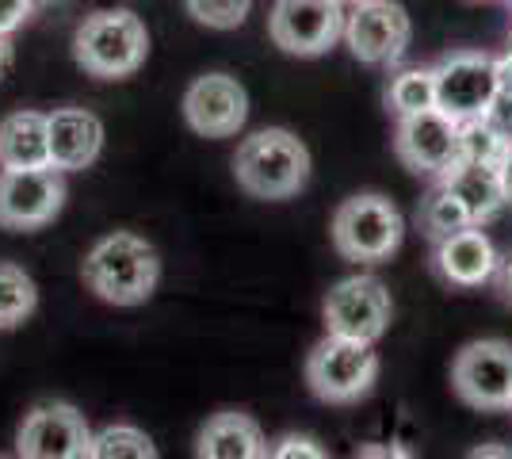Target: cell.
I'll return each instance as SVG.
<instances>
[{
	"instance_id": "cell-1",
	"label": "cell",
	"mask_w": 512,
	"mask_h": 459,
	"mask_svg": "<svg viewBox=\"0 0 512 459\" xmlns=\"http://www.w3.org/2000/svg\"><path fill=\"white\" fill-rule=\"evenodd\" d=\"M85 287L111 306H142L161 284V257L146 238L115 230L85 253Z\"/></svg>"
},
{
	"instance_id": "cell-2",
	"label": "cell",
	"mask_w": 512,
	"mask_h": 459,
	"mask_svg": "<svg viewBox=\"0 0 512 459\" xmlns=\"http://www.w3.org/2000/svg\"><path fill=\"white\" fill-rule=\"evenodd\" d=\"M234 176L253 199H291L310 180V150L287 127H264L237 146Z\"/></svg>"
},
{
	"instance_id": "cell-3",
	"label": "cell",
	"mask_w": 512,
	"mask_h": 459,
	"mask_svg": "<svg viewBox=\"0 0 512 459\" xmlns=\"http://www.w3.org/2000/svg\"><path fill=\"white\" fill-rule=\"evenodd\" d=\"M146 54H150V31L142 16L130 8H96L81 20L73 35L77 66L104 81L138 73L146 66Z\"/></svg>"
},
{
	"instance_id": "cell-4",
	"label": "cell",
	"mask_w": 512,
	"mask_h": 459,
	"mask_svg": "<svg viewBox=\"0 0 512 459\" xmlns=\"http://www.w3.org/2000/svg\"><path fill=\"white\" fill-rule=\"evenodd\" d=\"M329 234H333V245L344 261L379 264L398 253V245L406 238V219L390 196L360 192V196H348L333 211Z\"/></svg>"
},
{
	"instance_id": "cell-5",
	"label": "cell",
	"mask_w": 512,
	"mask_h": 459,
	"mask_svg": "<svg viewBox=\"0 0 512 459\" xmlns=\"http://www.w3.org/2000/svg\"><path fill=\"white\" fill-rule=\"evenodd\" d=\"M306 383L329 406H352L379 383V352L367 341L325 333L306 356Z\"/></svg>"
},
{
	"instance_id": "cell-6",
	"label": "cell",
	"mask_w": 512,
	"mask_h": 459,
	"mask_svg": "<svg viewBox=\"0 0 512 459\" xmlns=\"http://www.w3.org/2000/svg\"><path fill=\"white\" fill-rule=\"evenodd\" d=\"M321 318H325V333L375 345L390 329L394 303L379 276L360 272V276H344L341 284L329 287V295L321 303Z\"/></svg>"
},
{
	"instance_id": "cell-7",
	"label": "cell",
	"mask_w": 512,
	"mask_h": 459,
	"mask_svg": "<svg viewBox=\"0 0 512 459\" xmlns=\"http://www.w3.org/2000/svg\"><path fill=\"white\" fill-rule=\"evenodd\" d=\"M451 387L474 410H509L512 406V345L501 337H482L455 352Z\"/></svg>"
},
{
	"instance_id": "cell-8",
	"label": "cell",
	"mask_w": 512,
	"mask_h": 459,
	"mask_svg": "<svg viewBox=\"0 0 512 459\" xmlns=\"http://www.w3.org/2000/svg\"><path fill=\"white\" fill-rule=\"evenodd\" d=\"M344 16L348 12L337 0H276L268 35L291 58H321L344 39Z\"/></svg>"
},
{
	"instance_id": "cell-9",
	"label": "cell",
	"mask_w": 512,
	"mask_h": 459,
	"mask_svg": "<svg viewBox=\"0 0 512 459\" xmlns=\"http://www.w3.org/2000/svg\"><path fill=\"white\" fill-rule=\"evenodd\" d=\"M413 39V20L398 0H363L344 16V43L363 66H398Z\"/></svg>"
},
{
	"instance_id": "cell-10",
	"label": "cell",
	"mask_w": 512,
	"mask_h": 459,
	"mask_svg": "<svg viewBox=\"0 0 512 459\" xmlns=\"http://www.w3.org/2000/svg\"><path fill=\"white\" fill-rule=\"evenodd\" d=\"M92 429L73 402H39L16 429L20 459H88Z\"/></svg>"
},
{
	"instance_id": "cell-11",
	"label": "cell",
	"mask_w": 512,
	"mask_h": 459,
	"mask_svg": "<svg viewBox=\"0 0 512 459\" xmlns=\"http://www.w3.org/2000/svg\"><path fill=\"white\" fill-rule=\"evenodd\" d=\"M65 207V173L46 169H0V226L43 230Z\"/></svg>"
},
{
	"instance_id": "cell-12",
	"label": "cell",
	"mask_w": 512,
	"mask_h": 459,
	"mask_svg": "<svg viewBox=\"0 0 512 459\" xmlns=\"http://www.w3.org/2000/svg\"><path fill=\"white\" fill-rule=\"evenodd\" d=\"M394 150L402 157L409 173L417 176H448L459 161H463V146H459V123L444 115L440 108H428L421 115H406L398 119L394 131Z\"/></svg>"
},
{
	"instance_id": "cell-13",
	"label": "cell",
	"mask_w": 512,
	"mask_h": 459,
	"mask_svg": "<svg viewBox=\"0 0 512 459\" xmlns=\"http://www.w3.org/2000/svg\"><path fill=\"white\" fill-rule=\"evenodd\" d=\"M436 73V108L451 115L455 123L467 119H482L490 104L497 100V77H493V54L482 50H455Z\"/></svg>"
},
{
	"instance_id": "cell-14",
	"label": "cell",
	"mask_w": 512,
	"mask_h": 459,
	"mask_svg": "<svg viewBox=\"0 0 512 459\" xmlns=\"http://www.w3.org/2000/svg\"><path fill=\"white\" fill-rule=\"evenodd\" d=\"M184 119L203 138H234L249 119V92L230 73H203L184 92Z\"/></svg>"
},
{
	"instance_id": "cell-15",
	"label": "cell",
	"mask_w": 512,
	"mask_h": 459,
	"mask_svg": "<svg viewBox=\"0 0 512 459\" xmlns=\"http://www.w3.org/2000/svg\"><path fill=\"white\" fill-rule=\"evenodd\" d=\"M50 123V165L58 173H85L104 153V123L88 108H54Z\"/></svg>"
},
{
	"instance_id": "cell-16",
	"label": "cell",
	"mask_w": 512,
	"mask_h": 459,
	"mask_svg": "<svg viewBox=\"0 0 512 459\" xmlns=\"http://www.w3.org/2000/svg\"><path fill=\"white\" fill-rule=\"evenodd\" d=\"M436 272L440 280L451 287H482L490 284L501 268L497 245L490 241V234L482 226H467L451 238L436 241Z\"/></svg>"
},
{
	"instance_id": "cell-17",
	"label": "cell",
	"mask_w": 512,
	"mask_h": 459,
	"mask_svg": "<svg viewBox=\"0 0 512 459\" xmlns=\"http://www.w3.org/2000/svg\"><path fill=\"white\" fill-rule=\"evenodd\" d=\"M195 459H268V437L253 414L218 410L195 433Z\"/></svg>"
},
{
	"instance_id": "cell-18",
	"label": "cell",
	"mask_w": 512,
	"mask_h": 459,
	"mask_svg": "<svg viewBox=\"0 0 512 459\" xmlns=\"http://www.w3.org/2000/svg\"><path fill=\"white\" fill-rule=\"evenodd\" d=\"M440 184H448L451 192L463 199L474 226L497 219L512 203L501 165H486V161H459L448 176H440Z\"/></svg>"
},
{
	"instance_id": "cell-19",
	"label": "cell",
	"mask_w": 512,
	"mask_h": 459,
	"mask_svg": "<svg viewBox=\"0 0 512 459\" xmlns=\"http://www.w3.org/2000/svg\"><path fill=\"white\" fill-rule=\"evenodd\" d=\"M50 123L43 111H12L0 119V169H46Z\"/></svg>"
},
{
	"instance_id": "cell-20",
	"label": "cell",
	"mask_w": 512,
	"mask_h": 459,
	"mask_svg": "<svg viewBox=\"0 0 512 459\" xmlns=\"http://www.w3.org/2000/svg\"><path fill=\"white\" fill-rule=\"evenodd\" d=\"M417 222H421V230H425L432 241H444V238H451V234H459V230L474 226L470 211L463 207V199L455 196L448 184H440V180H436V188L421 199Z\"/></svg>"
},
{
	"instance_id": "cell-21",
	"label": "cell",
	"mask_w": 512,
	"mask_h": 459,
	"mask_svg": "<svg viewBox=\"0 0 512 459\" xmlns=\"http://www.w3.org/2000/svg\"><path fill=\"white\" fill-rule=\"evenodd\" d=\"M39 306V287L20 264L0 261V333L20 329Z\"/></svg>"
},
{
	"instance_id": "cell-22",
	"label": "cell",
	"mask_w": 512,
	"mask_h": 459,
	"mask_svg": "<svg viewBox=\"0 0 512 459\" xmlns=\"http://www.w3.org/2000/svg\"><path fill=\"white\" fill-rule=\"evenodd\" d=\"M386 108L394 111L398 119L436 108V73L428 66H413L394 73L390 85H386Z\"/></svg>"
},
{
	"instance_id": "cell-23",
	"label": "cell",
	"mask_w": 512,
	"mask_h": 459,
	"mask_svg": "<svg viewBox=\"0 0 512 459\" xmlns=\"http://www.w3.org/2000/svg\"><path fill=\"white\" fill-rule=\"evenodd\" d=\"M88 459H157V444L146 429L115 421V425H104L100 433H92Z\"/></svg>"
},
{
	"instance_id": "cell-24",
	"label": "cell",
	"mask_w": 512,
	"mask_h": 459,
	"mask_svg": "<svg viewBox=\"0 0 512 459\" xmlns=\"http://www.w3.org/2000/svg\"><path fill=\"white\" fill-rule=\"evenodd\" d=\"M459 146H463V161H486V165H501L512 150V142L486 115L459 123Z\"/></svg>"
},
{
	"instance_id": "cell-25",
	"label": "cell",
	"mask_w": 512,
	"mask_h": 459,
	"mask_svg": "<svg viewBox=\"0 0 512 459\" xmlns=\"http://www.w3.org/2000/svg\"><path fill=\"white\" fill-rule=\"evenodd\" d=\"M195 23L211 27V31H234L249 20L253 0H184Z\"/></svg>"
},
{
	"instance_id": "cell-26",
	"label": "cell",
	"mask_w": 512,
	"mask_h": 459,
	"mask_svg": "<svg viewBox=\"0 0 512 459\" xmlns=\"http://www.w3.org/2000/svg\"><path fill=\"white\" fill-rule=\"evenodd\" d=\"M268 459H329V452L306 433H283L276 444H268Z\"/></svg>"
},
{
	"instance_id": "cell-27",
	"label": "cell",
	"mask_w": 512,
	"mask_h": 459,
	"mask_svg": "<svg viewBox=\"0 0 512 459\" xmlns=\"http://www.w3.org/2000/svg\"><path fill=\"white\" fill-rule=\"evenodd\" d=\"M35 16V0H0V35L20 31Z\"/></svg>"
},
{
	"instance_id": "cell-28",
	"label": "cell",
	"mask_w": 512,
	"mask_h": 459,
	"mask_svg": "<svg viewBox=\"0 0 512 459\" xmlns=\"http://www.w3.org/2000/svg\"><path fill=\"white\" fill-rule=\"evenodd\" d=\"M352 459H417V456L409 452L406 444H398V440H375V444H363Z\"/></svg>"
},
{
	"instance_id": "cell-29",
	"label": "cell",
	"mask_w": 512,
	"mask_h": 459,
	"mask_svg": "<svg viewBox=\"0 0 512 459\" xmlns=\"http://www.w3.org/2000/svg\"><path fill=\"white\" fill-rule=\"evenodd\" d=\"M486 119H490L493 127H497V131H501L512 142V96H501V92H497V100L490 104Z\"/></svg>"
},
{
	"instance_id": "cell-30",
	"label": "cell",
	"mask_w": 512,
	"mask_h": 459,
	"mask_svg": "<svg viewBox=\"0 0 512 459\" xmlns=\"http://www.w3.org/2000/svg\"><path fill=\"white\" fill-rule=\"evenodd\" d=\"M493 77H497V92L512 96V46L505 54H493Z\"/></svg>"
},
{
	"instance_id": "cell-31",
	"label": "cell",
	"mask_w": 512,
	"mask_h": 459,
	"mask_svg": "<svg viewBox=\"0 0 512 459\" xmlns=\"http://www.w3.org/2000/svg\"><path fill=\"white\" fill-rule=\"evenodd\" d=\"M467 459H512V448H509V444H497V440H490V444L470 448Z\"/></svg>"
},
{
	"instance_id": "cell-32",
	"label": "cell",
	"mask_w": 512,
	"mask_h": 459,
	"mask_svg": "<svg viewBox=\"0 0 512 459\" xmlns=\"http://www.w3.org/2000/svg\"><path fill=\"white\" fill-rule=\"evenodd\" d=\"M493 280H497V287H501V295L512 303V257L509 261H501V268H497V276H493Z\"/></svg>"
},
{
	"instance_id": "cell-33",
	"label": "cell",
	"mask_w": 512,
	"mask_h": 459,
	"mask_svg": "<svg viewBox=\"0 0 512 459\" xmlns=\"http://www.w3.org/2000/svg\"><path fill=\"white\" fill-rule=\"evenodd\" d=\"M12 66V35H0V77Z\"/></svg>"
},
{
	"instance_id": "cell-34",
	"label": "cell",
	"mask_w": 512,
	"mask_h": 459,
	"mask_svg": "<svg viewBox=\"0 0 512 459\" xmlns=\"http://www.w3.org/2000/svg\"><path fill=\"white\" fill-rule=\"evenodd\" d=\"M501 173H505V184H509V199H512V150H509V157L501 161Z\"/></svg>"
},
{
	"instance_id": "cell-35",
	"label": "cell",
	"mask_w": 512,
	"mask_h": 459,
	"mask_svg": "<svg viewBox=\"0 0 512 459\" xmlns=\"http://www.w3.org/2000/svg\"><path fill=\"white\" fill-rule=\"evenodd\" d=\"M341 8H356V4H363V0H337Z\"/></svg>"
},
{
	"instance_id": "cell-36",
	"label": "cell",
	"mask_w": 512,
	"mask_h": 459,
	"mask_svg": "<svg viewBox=\"0 0 512 459\" xmlns=\"http://www.w3.org/2000/svg\"><path fill=\"white\" fill-rule=\"evenodd\" d=\"M0 459H20V456H0Z\"/></svg>"
},
{
	"instance_id": "cell-37",
	"label": "cell",
	"mask_w": 512,
	"mask_h": 459,
	"mask_svg": "<svg viewBox=\"0 0 512 459\" xmlns=\"http://www.w3.org/2000/svg\"><path fill=\"white\" fill-rule=\"evenodd\" d=\"M509 8H512V0H509Z\"/></svg>"
},
{
	"instance_id": "cell-38",
	"label": "cell",
	"mask_w": 512,
	"mask_h": 459,
	"mask_svg": "<svg viewBox=\"0 0 512 459\" xmlns=\"http://www.w3.org/2000/svg\"><path fill=\"white\" fill-rule=\"evenodd\" d=\"M509 410H512V406H509Z\"/></svg>"
}]
</instances>
